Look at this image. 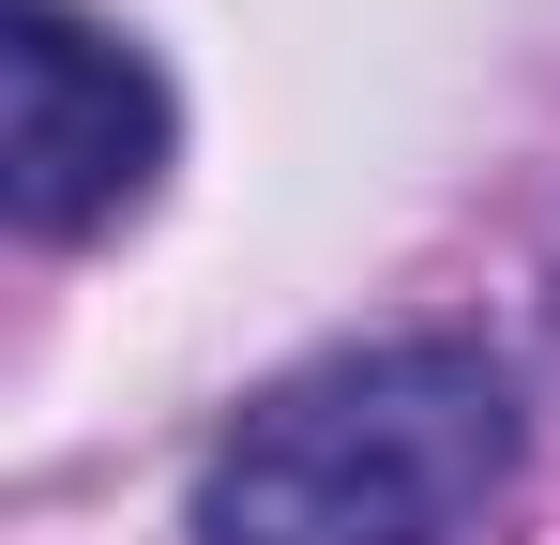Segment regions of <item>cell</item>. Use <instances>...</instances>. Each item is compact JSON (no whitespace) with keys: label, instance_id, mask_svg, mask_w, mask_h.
<instances>
[{"label":"cell","instance_id":"obj_1","mask_svg":"<svg viewBox=\"0 0 560 545\" xmlns=\"http://www.w3.org/2000/svg\"><path fill=\"white\" fill-rule=\"evenodd\" d=\"M515 469V379L469 334H378L273 379L212 469L197 545H455Z\"/></svg>","mask_w":560,"mask_h":545},{"label":"cell","instance_id":"obj_2","mask_svg":"<svg viewBox=\"0 0 560 545\" xmlns=\"http://www.w3.org/2000/svg\"><path fill=\"white\" fill-rule=\"evenodd\" d=\"M152 182H167V77L77 0H0V212L31 243H106Z\"/></svg>","mask_w":560,"mask_h":545}]
</instances>
